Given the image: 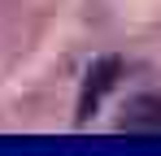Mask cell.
I'll return each instance as SVG.
<instances>
[{
	"instance_id": "obj_1",
	"label": "cell",
	"mask_w": 161,
	"mask_h": 156,
	"mask_svg": "<svg viewBox=\"0 0 161 156\" xmlns=\"http://www.w3.org/2000/svg\"><path fill=\"white\" fill-rule=\"evenodd\" d=\"M118 78H122V56H96V61L87 65V78H83V91H79V108H74V122H79V126L92 122V113H96L100 100L118 87Z\"/></svg>"
},
{
	"instance_id": "obj_2",
	"label": "cell",
	"mask_w": 161,
	"mask_h": 156,
	"mask_svg": "<svg viewBox=\"0 0 161 156\" xmlns=\"http://www.w3.org/2000/svg\"><path fill=\"white\" fill-rule=\"evenodd\" d=\"M118 130L126 134H161V91L131 96L118 113Z\"/></svg>"
}]
</instances>
